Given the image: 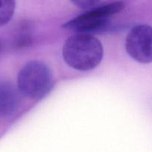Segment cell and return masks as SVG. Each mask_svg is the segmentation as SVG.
Returning a JSON list of instances; mask_svg holds the SVG:
<instances>
[{
  "label": "cell",
  "instance_id": "cell-3",
  "mask_svg": "<svg viewBox=\"0 0 152 152\" xmlns=\"http://www.w3.org/2000/svg\"><path fill=\"white\" fill-rule=\"evenodd\" d=\"M124 7L122 1H115L95 7L67 22L63 28L83 33L98 31L105 28L110 16L122 11Z\"/></svg>",
  "mask_w": 152,
  "mask_h": 152
},
{
  "label": "cell",
  "instance_id": "cell-5",
  "mask_svg": "<svg viewBox=\"0 0 152 152\" xmlns=\"http://www.w3.org/2000/svg\"><path fill=\"white\" fill-rule=\"evenodd\" d=\"M19 95L13 86L7 82H0V117L10 115L19 104Z\"/></svg>",
  "mask_w": 152,
  "mask_h": 152
},
{
  "label": "cell",
  "instance_id": "cell-2",
  "mask_svg": "<svg viewBox=\"0 0 152 152\" xmlns=\"http://www.w3.org/2000/svg\"><path fill=\"white\" fill-rule=\"evenodd\" d=\"M53 75L50 68L40 61L28 62L18 75L19 91L31 99H41L51 90Z\"/></svg>",
  "mask_w": 152,
  "mask_h": 152
},
{
  "label": "cell",
  "instance_id": "cell-6",
  "mask_svg": "<svg viewBox=\"0 0 152 152\" xmlns=\"http://www.w3.org/2000/svg\"><path fill=\"white\" fill-rule=\"evenodd\" d=\"M15 0H0V26L11 19L15 10Z\"/></svg>",
  "mask_w": 152,
  "mask_h": 152
},
{
  "label": "cell",
  "instance_id": "cell-7",
  "mask_svg": "<svg viewBox=\"0 0 152 152\" xmlns=\"http://www.w3.org/2000/svg\"><path fill=\"white\" fill-rule=\"evenodd\" d=\"M100 1L101 0H71L75 5L83 9H87L93 7Z\"/></svg>",
  "mask_w": 152,
  "mask_h": 152
},
{
  "label": "cell",
  "instance_id": "cell-1",
  "mask_svg": "<svg viewBox=\"0 0 152 152\" xmlns=\"http://www.w3.org/2000/svg\"><path fill=\"white\" fill-rule=\"evenodd\" d=\"M62 52L67 65L80 71L95 68L103 57L101 42L86 34H78L69 37L64 43Z\"/></svg>",
  "mask_w": 152,
  "mask_h": 152
},
{
  "label": "cell",
  "instance_id": "cell-4",
  "mask_svg": "<svg viewBox=\"0 0 152 152\" xmlns=\"http://www.w3.org/2000/svg\"><path fill=\"white\" fill-rule=\"evenodd\" d=\"M125 47L128 54L140 63L152 62V27L137 25L127 36Z\"/></svg>",
  "mask_w": 152,
  "mask_h": 152
}]
</instances>
